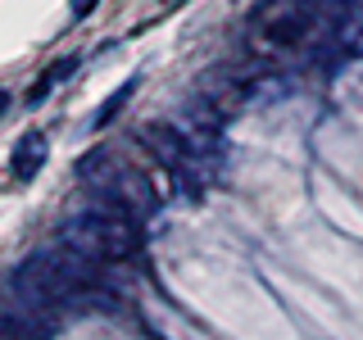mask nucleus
Here are the masks:
<instances>
[{"mask_svg": "<svg viewBox=\"0 0 363 340\" xmlns=\"http://www.w3.org/2000/svg\"><path fill=\"white\" fill-rule=\"evenodd\" d=\"M41 164H45V136L41 132H28L18 141L14 159H9V173H14V181H32V177L41 173Z\"/></svg>", "mask_w": 363, "mask_h": 340, "instance_id": "obj_1", "label": "nucleus"}, {"mask_svg": "<svg viewBox=\"0 0 363 340\" xmlns=\"http://www.w3.org/2000/svg\"><path fill=\"white\" fill-rule=\"evenodd\" d=\"M309 28H313V9H295V14L277 18V23L268 28V41H277V45H295Z\"/></svg>", "mask_w": 363, "mask_h": 340, "instance_id": "obj_2", "label": "nucleus"}, {"mask_svg": "<svg viewBox=\"0 0 363 340\" xmlns=\"http://www.w3.org/2000/svg\"><path fill=\"white\" fill-rule=\"evenodd\" d=\"M50 327H37L28 317H0V340H45Z\"/></svg>", "mask_w": 363, "mask_h": 340, "instance_id": "obj_3", "label": "nucleus"}, {"mask_svg": "<svg viewBox=\"0 0 363 340\" xmlns=\"http://www.w3.org/2000/svg\"><path fill=\"white\" fill-rule=\"evenodd\" d=\"M91 9H96V0H73V14H77V18L91 14Z\"/></svg>", "mask_w": 363, "mask_h": 340, "instance_id": "obj_4", "label": "nucleus"}, {"mask_svg": "<svg viewBox=\"0 0 363 340\" xmlns=\"http://www.w3.org/2000/svg\"><path fill=\"white\" fill-rule=\"evenodd\" d=\"M0 109H5V91H0Z\"/></svg>", "mask_w": 363, "mask_h": 340, "instance_id": "obj_5", "label": "nucleus"}]
</instances>
